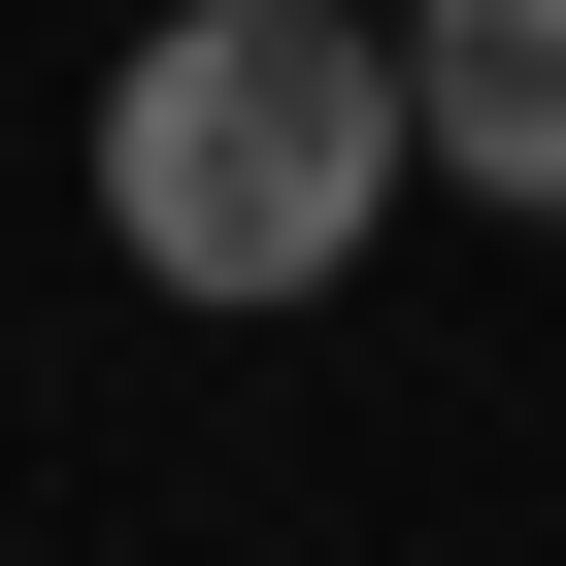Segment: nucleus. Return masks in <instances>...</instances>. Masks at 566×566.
I'll use <instances>...</instances> for the list:
<instances>
[{"mask_svg": "<svg viewBox=\"0 0 566 566\" xmlns=\"http://www.w3.org/2000/svg\"><path fill=\"white\" fill-rule=\"evenodd\" d=\"M367 34H400V0H367Z\"/></svg>", "mask_w": 566, "mask_h": 566, "instance_id": "3", "label": "nucleus"}, {"mask_svg": "<svg viewBox=\"0 0 566 566\" xmlns=\"http://www.w3.org/2000/svg\"><path fill=\"white\" fill-rule=\"evenodd\" d=\"M400 134L566 233V0H400Z\"/></svg>", "mask_w": 566, "mask_h": 566, "instance_id": "2", "label": "nucleus"}, {"mask_svg": "<svg viewBox=\"0 0 566 566\" xmlns=\"http://www.w3.org/2000/svg\"><path fill=\"white\" fill-rule=\"evenodd\" d=\"M400 34L367 0H167V34L101 67V233L167 266V301H334V266L400 233Z\"/></svg>", "mask_w": 566, "mask_h": 566, "instance_id": "1", "label": "nucleus"}]
</instances>
